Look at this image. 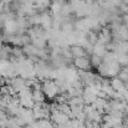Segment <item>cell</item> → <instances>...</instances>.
I'll use <instances>...</instances> for the list:
<instances>
[{
    "label": "cell",
    "instance_id": "cell-1",
    "mask_svg": "<svg viewBox=\"0 0 128 128\" xmlns=\"http://www.w3.org/2000/svg\"><path fill=\"white\" fill-rule=\"evenodd\" d=\"M75 66L82 71H88L90 67H91V60H88L86 56L82 57H75Z\"/></svg>",
    "mask_w": 128,
    "mask_h": 128
},
{
    "label": "cell",
    "instance_id": "cell-2",
    "mask_svg": "<svg viewBox=\"0 0 128 128\" xmlns=\"http://www.w3.org/2000/svg\"><path fill=\"white\" fill-rule=\"evenodd\" d=\"M71 54H72V57H82V56H87L88 55L86 52L85 47L80 46V45H74L71 47Z\"/></svg>",
    "mask_w": 128,
    "mask_h": 128
},
{
    "label": "cell",
    "instance_id": "cell-3",
    "mask_svg": "<svg viewBox=\"0 0 128 128\" xmlns=\"http://www.w3.org/2000/svg\"><path fill=\"white\" fill-rule=\"evenodd\" d=\"M112 88H114V90H122L123 88L122 78H113L112 80Z\"/></svg>",
    "mask_w": 128,
    "mask_h": 128
},
{
    "label": "cell",
    "instance_id": "cell-4",
    "mask_svg": "<svg viewBox=\"0 0 128 128\" xmlns=\"http://www.w3.org/2000/svg\"><path fill=\"white\" fill-rule=\"evenodd\" d=\"M82 1H85V2H90V1H92V0H82Z\"/></svg>",
    "mask_w": 128,
    "mask_h": 128
}]
</instances>
